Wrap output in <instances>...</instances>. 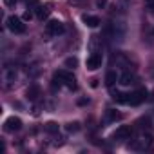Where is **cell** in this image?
<instances>
[{"label":"cell","instance_id":"7","mask_svg":"<svg viewBox=\"0 0 154 154\" xmlns=\"http://www.w3.org/2000/svg\"><path fill=\"white\" fill-rule=\"evenodd\" d=\"M102 62H103V56L100 53H93L87 58V69L89 71H96L98 67H102Z\"/></svg>","mask_w":154,"mask_h":154},{"label":"cell","instance_id":"25","mask_svg":"<svg viewBox=\"0 0 154 154\" xmlns=\"http://www.w3.org/2000/svg\"><path fill=\"white\" fill-rule=\"evenodd\" d=\"M145 4H147L150 9H154V0H145Z\"/></svg>","mask_w":154,"mask_h":154},{"label":"cell","instance_id":"24","mask_svg":"<svg viewBox=\"0 0 154 154\" xmlns=\"http://www.w3.org/2000/svg\"><path fill=\"white\" fill-rule=\"evenodd\" d=\"M98 82H100L98 78H93V80H91V87H93V89H96V87H98Z\"/></svg>","mask_w":154,"mask_h":154},{"label":"cell","instance_id":"19","mask_svg":"<svg viewBox=\"0 0 154 154\" xmlns=\"http://www.w3.org/2000/svg\"><path fill=\"white\" fill-rule=\"evenodd\" d=\"M4 4H6V8H15L17 0H4Z\"/></svg>","mask_w":154,"mask_h":154},{"label":"cell","instance_id":"10","mask_svg":"<svg viewBox=\"0 0 154 154\" xmlns=\"http://www.w3.org/2000/svg\"><path fill=\"white\" fill-rule=\"evenodd\" d=\"M38 96H40V87H38V85H31V87L26 91V98H27L29 102H36Z\"/></svg>","mask_w":154,"mask_h":154},{"label":"cell","instance_id":"13","mask_svg":"<svg viewBox=\"0 0 154 154\" xmlns=\"http://www.w3.org/2000/svg\"><path fill=\"white\" fill-rule=\"evenodd\" d=\"M118 80H120V78L116 76V72H114V71H109V72H107V76H105V84H107V87H112Z\"/></svg>","mask_w":154,"mask_h":154},{"label":"cell","instance_id":"15","mask_svg":"<svg viewBox=\"0 0 154 154\" xmlns=\"http://www.w3.org/2000/svg\"><path fill=\"white\" fill-rule=\"evenodd\" d=\"M123 116H122V112H118V111H114V109H109L107 111V120L109 122H118V120H122Z\"/></svg>","mask_w":154,"mask_h":154},{"label":"cell","instance_id":"11","mask_svg":"<svg viewBox=\"0 0 154 154\" xmlns=\"http://www.w3.org/2000/svg\"><path fill=\"white\" fill-rule=\"evenodd\" d=\"M120 84L122 85H131V84H136V76L132 72H123L120 76Z\"/></svg>","mask_w":154,"mask_h":154},{"label":"cell","instance_id":"16","mask_svg":"<svg viewBox=\"0 0 154 154\" xmlns=\"http://www.w3.org/2000/svg\"><path fill=\"white\" fill-rule=\"evenodd\" d=\"M58 129H60V127H58V123H56V122H47V123H45V131H47V132H51V134H56V132H58Z\"/></svg>","mask_w":154,"mask_h":154},{"label":"cell","instance_id":"20","mask_svg":"<svg viewBox=\"0 0 154 154\" xmlns=\"http://www.w3.org/2000/svg\"><path fill=\"white\" fill-rule=\"evenodd\" d=\"M96 6H98L100 9H103V8L107 6V0H96Z\"/></svg>","mask_w":154,"mask_h":154},{"label":"cell","instance_id":"3","mask_svg":"<svg viewBox=\"0 0 154 154\" xmlns=\"http://www.w3.org/2000/svg\"><path fill=\"white\" fill-rule=\"evenodd\" d=\"M8 29L11 31V33H17V35H22V33H26V24L18 18V17H9L8 18Z\"/></svg>","mask_w":154,"mask_h":154},{"label":"cell","instance_id":"21","mask_svg":"<svg viewBox=\"0 0 154 154\" xmlns=\"http://www.w3.org/2000/svg\"><path fill=\"white\" fill-rule=\"evenodd\" d=\"M131 2H132V0H120V6H122V8H129Z\"/></svg>","mask_w":154,"mask_h":154},{"label":"cell","instance_id":"23","mask_svg":"<svg viewBox=\"0 0 154 154\" xmlns=\"http://www.w3.org/2000/svg\"><path fill=\"white\" fill-rule=\"evenodd\" d=\"M76 103H78V105H87L89 100H87V98H78V102H76Z\"/></svg>","mask_w":154,"mask_h":154},{"label":"cell","instance_id":"4","mask_svg":"<svg viewBox=\"0 0 154 154\" xmlns=\"http://www.w3.org/2000/svg\"><path fill=\"white\" fill-rule=\"evenodd\" d=\"M63 33V24L58 20H49L45 24V36H58Z\"/></svg>","mask_w":154,"mask_h":154},{"label":"cell","instance_id":"17","mask_svg":"<svg viewBox=\"0 0 154 154\" xmlns=\"http://www.w3.org/2000/svg\"><path fill=\"white\" fill-rule=\"evenodd\" d=\"M63 63H65V67H72V69H74L76 65H78V58L69 56V58H65V62H63Z\"/></svg>","mask_w":154,"mask_h":154},{"label":"cell","instance_id":"6","mask_svg":"<svg viewBox=\"0 0 154 154\" xmlns=\"http://www.w3.org/2000/svg\"><path fill=\"white\" fill-rule=\"evenodd\" d=\"M20 129H22V120L17 118V116L8 118L6 123H4V131L6 132H15V131H20Z\"/></svg>","mask_w":154,"mask_h":154},{"label":"cell","instance_id":"8","mask_svg":"<svg viewBox=\"0 0 154 154\" xmlns=\"http://www.w3.org/2000/svg\"><path fill=\"white\" fill-rule=\"evenodd\" d=\"M132 127H129V125H122V127H118L116 129V132L112 134V138L114 140H129L131 136H132Z\"/></svg>","mask_w":154,"mask_h":154},{"label":"cell","instance_id":"9","mask_svg":"<svg viewBox=\"0 0 154 154\" xmlns=\"http://www.w3.org/2000/svg\"><path fill=\"white\" fill-rule=\"evenodd\" d=\"M82 20H84V24L87 26V27H98L102 22H100V18L98 17H94V15H84L82 17Z\"/></svg>","mask_w":154,"mask_h":154},{"label":"cell","instance_id":"14","mask_svg":"<svg viewBox=\"0 0 154 154\" xmlns=\"http://www.w3.org/2000/svg\"><path fill=\"white\" fill-rule=\"evenodd\" d=\"M112 100L118 102V103H127L129 94H123V93H120V91H112Z\"/></svg>","mask_w":154,"mask_h":154},{"label":"cell","instance_id":"18","mask_svg":"<svg viewBox=\"0 0 154 154\" xmlns=\"http://www.w3.org/2000/svg\"><path fill=\"white\" fill-rule=\"evenodd\" d=\"M65 129H67L69 132H78V131H80V123H78V122H72V123H67V125H65Z\"/></svg>","mask_w":154,"mask_h":154},{"label":"cell","instance_id":"5","mask_svg":"<svg viewBox=\"0 0 154 154\" xmlns=\"http://www.w3.org/2000/svg\"><path fill=\"white\" fill-rule=\"evenodd\" d=\"M145 100H147V89H138V91H134V93L129 94L127 103H129V105H140V103H143Z\"/></svg>","mask_w":154,"mask_h":154},{"label":"cell","instance_id":"12","mask_svg":"<svg viewBox=\"0 0 154 154\" xmlns=\"http://www.w3.org/2000/svg\"><path fill=\"white\" fill-rule=\"evenodd\" d=\"M35 11H36V17H38L40 20H44V18H47V17H49V13H51V9H49V6H40V4L36 6V9H35Z\"/></svg>","mask_w":154,"mask_h":154},{"label":"cell","instance_id":"1","mask_svg":"<svg viewBox=\"0 0 154 154\" xmlns=\"http://www.w3.org/2000/svg\"><path fill=\"white\" fill-rule=\"evenodd\" d=\"M54 76H56V78H60V80H62V84H65L71 91H74V89H76V78H74V74H72L71 71L58 69V71L54 72Z\"/></svg>","mask_w":154,"mask_h":154},{"label":"cell","instance_id":"2","mask_svg":"<svg viewBox=\"0 0 154 154\" xmlns=\"http://www.w3.org/2000/svg\"><path fill=\"white\" fill-rule=\"evenodd\" d=\"M152 145V136L150 134H141L138 140H134L129 147L132 149V150H145V149H149Z\"/></svg>","mask_w":154,"mask_h":154},{"label":"cell","instance_id":"22","mask_svg":"<svg viewBox=\"0 0 154 154\" xmlns=\"http://www.w3.org/2000/svg\"><path fill=\"white\" fill-rule=\"evenodd\" d=\"M22 18H24V20H31V18H33V11H26Z\"/></svg>","mask_w":154,"mask_h":154}]
</instances>
